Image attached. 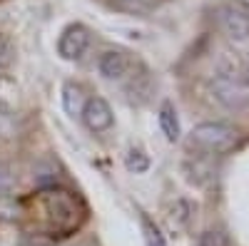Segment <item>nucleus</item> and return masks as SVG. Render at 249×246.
<instances>
[{"instance_id": "6e6552de", "label": "nucleus", "mask_w": 249, "mask_h": 246, "mask_svg": "<svg viewBox=\"0 0 249 246\" xmlns=\"http://www.w3.org/2000/svg\"><path fill=\"white\" fill-rule=\"evenodd\" d=\"M160 127L164 132L170 142H177L179 139V119H177V112L172 105H162L160 110Z\"/></svg>"}, {"instance_id": "0eeeda50", "label": "nucleus", "mask_w": 249, "mask_h": 246, "mask_svg": "<svg viewBox=\"0 0 249 246\" xmlns=\"http://www.w3.org/2000/svg\"><path fill=\"white\" fill-rule=\"evenodd\" d=\"M85 102H88V95H85V90H82V85L68 82V85L62 87V107H65L68 115L80 117L82 110H85Z\"/></svg>"}, {"instance_id": "f03ea898", "label": "nucleus", "mask_w": 249, "mask_h": 246, "mask_svg": "<svg viewBox=\"0 0 249 246\" xmlns=\"http://www.w3.org/2000/svg\"><path fill=\"white\" fill-rule=\"evenodd\" d=\"M90 45V33L85 25H70L62 30L60 40H57V52L65 57V60H80L82 55H85Z\"/></svg>"}, {"instance_id": "7ed1b4c3", "label": "nucleus", "mask_w": 249, "mask_h": 246, "mask_svg": "<svg viewBox=\"0 0 249 246\" xmlns=\"http://www.w3.org/2000/svg\"><path fill=\"white\" fill-rule=\"evenodd\" d=\"M82 122H85V127L90 130V132H95V134H100V132H105V130H110L112 127V110H110V105L102 97H88V102H85V110H82Z\"/></svg>"}, {"instance_id": "1a4fd4ad", "label": "nucleus", "mask_w": 249, "mask_h": 246, "mask_svg": "<svg viewBox=\"0 0 249 246\" xmlns=\"http://www.w3.org/2000/svg\"><path fill=\"white\" fill-rule=\"evenodd\" d=\"M18 105V87L10 77H3L0 75V112L3 115H10Z\"/></svg>"}, {"instance_id": "f8f14e48", "label": "nucleus", "mask_w": 249, "mask_h": 246, "mask_svg": "<svg viewBox=\"0 0 249 246\" xmlns=\"http://www.w3.org/2000/svg\"><path fill=\"white\" fill-rule=\"evenodd\" d=\"M199 246H230V239H227L224 231L212 229V231H204V234H202Z\"/></svg>"}, {"instance_id": "9b49d317", "label": "nucleus", "mask_w": 249, "mask_h": 246, "mask_svg": "<svg viewBox=\"0 0 249 246\" xmlns=\"http://www.w3.org/2000/svg\"><path fill=\"white\" fill-rule=\"evenodd\" d=\"M142 231H144V241H147V246H167L164 244V236L160 234V229L147 216H142Z\"/></svg>"}, {"instance_id": "39448f33", "label": "nucleus", "mask_w": 249, "mask_h": 246, "mask_svg": "<svg viewBox=\"0 0 249 246\" xmlns=\"http://www.w3.org/2000/svg\"><path fill=\"white\" fill-rule=\"evenodd\" d=\"M130 70V57L120 52V50H107V52H102L100 57V72L105 75L107 80H120L124 77Z\"/></svg>"}, {"instance_id": "9d476101", "label": "nucleus", "mask_w": 249, "mask_h": 246, "mask_svg": "<svg viewBox=\"0 0 249 246\" xmlns=\"http://www.w3.org/2000/svg\"><path fill=\"white\" fill-rule=\"evenodd\" d=\"M124 164H127L130 172L140 174V172H144V169L150 167V159H147V154H142L140 149H130V152H127V159H124Z\"/></svg>"}, {"instance_id": "f257e3e1", "label": "nucleus", "mask_w": 249, "mask_h": 246, "mask_svg": "<svg viewBox=\"0 0 249 246\" xmlns=\"http://www.w3.org/2000/svg\"><path fill=\"white\" fill-rule=\"evenodd\" d=\"M192 142L210 154H227L239 145V130L227 122H202L192 132Z\"/></svg>"}, {"instance_id": "ddd939ff", "label": "nucleus", "mask_w": 249, "mask_h": 246, "mask_svg": "<svg viewBox=\"0 0 249 246\" xmlns=\"http://www.w3.org/2000/svg\"><path fill=\"white\" fill-rule=\"evenodd\" d=\"M10 65H13V48H10L8 40L0 35V72H5Z\"/></svg>"}, {"instance_id": "423d86ee", "label": "nucleus", "mask_w": 249, "mask_h": 246, "mask_svg": "<svg viewBox=\"0 0 249 246\" xmlns=\"http://www.w3.org/2000/svg\"><path fill=\"white\" fill-rule=\"evenodd\" d=\"M214 92H217V97L224 102L227 107H242L244 102H247V95H244V90L239 87V82H237L234 77H227V75H222V77L217 80Z\"/></svg>"}, {"instance_id": "4468645a", "label": "nucleus", "mask_w": 249, "mask_h": 246, "mask_svg": "<svg viewBox=\"0 0 249 246\" xmlns=\"http://www.w3.org/2000/svg\"><path fill=\"white\" fill-rule=\"evenodd\" d=\"M13 181H15L13 172L5 167V164H0V192H8L13 187Z\"/></svg>"}, {"instance_id": "2eb2a0df", "label": "nucleus", "mask_w": 249, "mask_h": 246, "mask_svg": "<svg viewBox=\"0 0 249 246\" xmlns=\"http://www.w3.org/2000/svg\"><path fill=\"white\" fill-rule=\"evenodd\" d=\"M237 3H239V5L244 8V10H249V0H237Z\"/></svg>"}, {"instance_id": "20e7f679", "label": "nucleus", "mask_w": 249, "mask_h": 246, "mask_svg": "<svg viewBox=\"0 0 249 246\" xmlns=\"http://www.w3.org/2000/svg\"><path fill=\"white\" fill-rule=\"evenodd\" d=\"M219 25L224 35H230L232 40H247L249 37V15L242 8L227 5L219 10Z\"/></svg>"}]
</instances>
